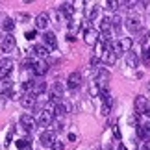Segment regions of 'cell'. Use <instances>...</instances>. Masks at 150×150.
<instances>
[{
  "mask_svg": "<svg viewBox=\"0 0 150 150\" xmlns=\"http://www.w3.org/2000/svg\"><path fill=\"white\" fill-rule=\"evenodd\" d=\"M95 83L98 85L100 93H106L109 89V72L106 69H98V72H96V78H95Z\"/></svg>",
  "mask_w": 150,
  "mask_h": 150,
  "instance_id": "cell-1",
  "label": "cell"
},
{
  "mask_svg": "<svg viewBox=\"0 0 150 150\" xmlns=\"http://www.w3.org/2000/svg\"><path fill=\"white\" fill-rule=\"evenodd\" d=\"M35 122H37L39 126H50L52 122H54V109H48V108L41 109V111L37 113Z\"/></svg>",
  "mask_w": 150,
  "mask_h": 150,
  "instance_id": "cell-2",
  "label": "cell"
},
{
  "mask_svg": "<svg viewBox=\"0 0 150 150\" xmlns=\"http://www.w3.org/2000/svg\"><path fill=\"white\" fill-rule=\"evenodd\" d=\"M141 26H143V22H141V17H137V15H130L128 19H126V28H128L130 32H141Z\"/></svg>",
  "mask_w": 150,
  "mask_h": 150,
  "instance_id": "cell-3",
  "label": "cell"
},
{
  "mask_svg": "<svg viewBox=\"0 0 150 150\" xmlns=\"http://www.w3.org/2000/svg\"><path fill=\"white\" fill-rule=\"evenodd\" d=\"M98 37H100V33H98V30H95V28H87L85 33H83V41L87 45H91V47H95V45L98 43Z\"/></svg>",
  "mask_w": 150,
  "mask_h": 150,
  "instance_id": "cell-4",
  "label": "cell"
},
{
  "mask_svg": "<svg viewBox=\"0 0 150 150\" xmlns=\"http://www.w3.org/2000/svg\"><path fill=\"white\" fill-rule=\"evenodd\" d=\"M17 47V39L11 35V33H8L4 39H2V43H0V48H2V52H13Z\"/></svg>",
  "mask_w": 150,
  "mask_h": 150,
  "instance_id": "cell-5",
  "label": "cell"
},
{
  "mask_svg": "<svg viewBox=\"0 0 150 150\" xmlns=\"http://www.w3.org/2000/svg\"><path fill=\"white\" fill-rule=\"evenodd\" d=\"M134 108H135V113L137 115H143L146 111V108H148V100H146V96H135V100H134Z\"/></svg>",
  "mask_w": 150,
  "mask_h": 150,
  "instance_id": "cell-6",
  "label": "cell"
},
{
  "mask_svg": "<svg viewBox=\"0 0 150 150\" xmlns=\"http://www.w3.org/2000/svg\"><path fill=\"white\" fill-rule=\"evenodd\" d=\"M21 126H22L26 132H33V130H35V126H37V122H35V119H33L32 115L24 113V115L21 117Z\"/></svg>",
  "mask_w": 150,
  "mask_h": 150,
  "instance_id": "cell-7",
  "label": "cell"
},
{
  "mask_svg": "<svg viewBox=\"0 0 150 150\" xmlns=\"http://www.w3.org/2000/svg\"><path fill=\"white\" fill-rule=\"evenodd\" d=\"M80 85H82V74H80L78 71L76 72H71L67 78V87L69 89H78Z\"/></svg>",
  "mask_w": 150,
  "mask_h": 150,
  "instance_id": "cell-8",
  "label": "cell"
},
{
  "mask_svg": "<svg viewBox=\"0 0 150 150\" xmlns=\"http://www.w3.org/2000/svg\"><path fill=\"white\" fill-rule=\"evenodd\" d=\"M11 71H13V61H11V59H4V61H0V80L9 78Z\"/></svg>",
  "mask_w": 150,
  "mask_h": 150,
  "instance_id": "cell-9",
  "label": "cell"
},
{
  "mask_svg": "<svg viewBox=\"0 0 150 150\" xmlns=\"http://www.w3.org/2000/svg\"><path fill=\"white\" fill-rule=\"evenodd\" d=\"M33 74L35 76H45V74L48 72V63L45 59H39V61H33Z\"/></svg>",
  "mask_w": 150,
  "mask_h": 150,
  "instance_id": "cell-10",
  "label": "cell"
},
{
  "mask_svg": "<svg viewBox=\"0 0 150 150\" xmlns=\"http://www.w3.org/2000/svg\"><path fill=\"white\" fill-rule=\"evenodd\" d=\"M137 137L143 139V143L150 141V122H143L137 126Z\"/></svg>",
  "mask_w": 150,
  "mask_h": 150,
  "instance_id": "cell-11",
  "label": "cell"
},
{
  "mask_svg": "<svg viewBox=\"0 0 150 150\" xmlns=\"http://www.w3.org/2000/svg\"><path fill=\"white\" fill-rule=\"evenodd\" d=\"M33 22H35V28H37V30H45V28L48 26V22H50V15L48 13H39Z\"/></svg>",
  "mask_w": 150,
  "mask_h": 150,
  "instance_id": "cell-12",
  "label": "cell"
},
{
  "mask_svg": "<svg viewBox=\"0 0 150 150\" xmlns=\"http://www.w3.org/2000/svg\"><path fill=\"white\" fill-rule=\"evenodd\" d=\"M21 104H22V108H26V109H33L35 104H37V96H33L32 93H26L21 98Z\"/></svg>",
  "mask_w": 150,
  "mask_h": 150,
  "instance_id": "cell-13",
  "label": "cell"
},
{
  "mask_svg": "<svg viewBox=\"0 0 150 150\" xmlns=\"http://www.w3.org/2000/svg\"><path fill=\"white\" fill-rule=\"evenodd\" d=\"M43 41H45V47L47 48H52L54 50L56 47H57V39H56V35L52 32H45L43 33Z\"/></svg>",
  "mask_w": 150,
  "mask_h": 150,
  "instance_id": "cell-14",
  "label": "cell"
},
{
  "mask_svg": "<svg viewBox=\"0 0 150 150\" xmlns=\"http://www.w3.org/2000/svg\"><path fill=\"white\" fill-rule=\"evenodd\" d=\"M45 91H47V83L41 82V80H33V87H32V95L33 96H41Z\"/></svg>",
  "mask_w": 150,
  "mask_h": 150,
  "instance_id": "cell-15",
  "label": "cell"
},
{
  "mask_svg": "<svg viewBox=\"0 0 150 150\" xmlns=\"http://www.w3.org/2000/svg\"><path fill=\"white\" fill-rule=\"evenodd\" d=\"M39 141H41V145H43V146H50L52 143L56 141V139H54V132H52V130L43 132V134H41V137H39Z\"/></svg>",
  "mask_w": 150,
  "mask_h": 150,
  "instance_id": "cell-16",
  "label": "cell"
},
{
  "mask_svg": "<svg viewBox=\"0 0 150 150\" xmlns=\"http://www.w3.org/2000/svg\"><path fill=\"white\" fill-rule=\"evenodd\" d=\"M59 13H61V15H65L67 19H71V17L74 15V4H72V2H65V4H61V6H59Z\"/></svg>",
  "mask_w": 150,
  "mask_h": 150,
  "instance_id": "cell-17",
  "label": "cell"
},
{
  "mask_svg": "<svg viewBox=\"0 0 150 150\" xmlns=\"http://www.w3.org/2000/svg\"><path fill=\"white\" fill-rule=\"evenodd\" d=\"M100 59L106 63V65H115V61H117V56L113 54V50H111V48H108V47H106V52H104V56L100 57Z\"/></svg>",
  "mask_w": 150,
  "mask_h": 150,
  "instance_id": "cell-18",
  "label": "cell"
},
{
  "mask_svg": "<svg viewBox=\"0 0 150 150\" xmlns=\"http://www.w3.org/2000/svg\"><path fill=\"white\" fill-rule=\"evenodd\" d=\"M11 87H13V83H11V80H9V78H6V80H0V95H4V96H9V93H11Z\"/></svg>",
  "mask_w": 150,
  "mask_h": 150,
  "instance_id": "cell-19",
  "label": "cell"
},
{
  "mask_svg": "<svg viewBox=\"0 0 150 150\" xmlns=\"http://www.w3.org/2000/svg\"><path fill=\"white\" fill-rule=\"evenodd\" d=\"M126 65L128 67H132V69H135L137 65H139V56L135 54V52H128V54H126Z\"/></svg>",
  "mask_w": 150,
  "mask_h": 150,
  "instance_id": "cell-20",
  "label": "cell"
},
{
  "mask_svg": "<svg viewBox=\"0 0 150 150\" xmlns=\"http://www.w3.org/2000/svg\"><path fill=\"white\" fill-rule=\"evenodd\" d=\"M69 109H71V106H69L67 102H57V104H54V115H65V113H69Z\"/></svg>",
  "mask_w": 150,
  "mask_h": 150,
  "instance_id": "cell-21",
  "label": "cell"
},
{
  "mask_svg": "<svg viewBox=\"0 0 150 150\" xmlns=\"http://www.w3.org/2000/svg\"><path fill=\"white\" fill-rule=\"evenodd\" d=\"M119 47H120V50H122V54L124 52L128 54V52L132 50V47H134V41H132V37H122L119 41Z\"/></svg>",
  "mask_w": 150,
  "mask_h": 150,
  "instance_id": "cell-22",
  "label": "cell"
},
{
  "mask_svg": "<svg viewBox=\"0 0 150 150\" xmlns=\"http://www.w3.org/2000/svg\"><path fill=\"white\" fill-rule=\"evenodd\" d=\"M98 33H109L111 32V21H109V17H104V19L100 21V24H98Z\"/></svg>",
  "mask_w": 150,
  "mask_h": 150,
  "instance_id": "cell-23",
  "label": "cell"
},
{
  "mask_svg": "<svg viewBox=\"0 0 150 150\" xmlns=\"http://www.w3.org/2000/svg\"><path fill=\"white\" fill-rule=\"evenodd\" d=\"M32 52H33V54H35L37 57H45V56H48V48L45 47V45H35Z\"/></svg>",
  "mask_w": 150,
  "mask_h": 150,
  "instance_id": "cell-24",
  "label": "cell"
},
{
  "mask_svg": "<svg viewBox=\"0 0 150 150\" xmlns=\"http://www.w3.org/2000/svg\"><path fill=\"white\" fill-rule=\"evenodd\" d=\"M13 28H15V21L6 17V19L2 21V30H4V32H8V33H11V32H13Z\"/></svg>",
  "mask_w": 150,
  "mask_h": 150,
  "instance_id": "cell-25",
  "label": "cell"
},
{
  "mask_svg": "<svg viewBox=\"0 0 150 150\" xmlns=\"http://www.w3.org/2000/svg\"><path fill=\"white\" fill-rule=\"evenodd\" d=\"M32 145V141L28 139V137H21V139H17V148L19 150H28Z\"/></svg>",
  "mask_w": 150,
  "mask_h": 150,
  "instance_id": "cell-26",
  "label": "cell"
},
{
  "mask_svg": "<svg viewBox=\"0 0 150 150\" xmlns=\"http://www.w3.org/2000/svg\"><path fill=\"white\" fill-rule=\"evenodd\" d=\"M98 11H100L98 6H91V8L87 9V13H85V17H87L89 21H95L96 17H98Z\"/></svg>",
  "mask_w": 150,
  "mask_h": 150,
  "instance_id": "cell-27",
  "label": "cell"
},
{
  "mask_svg": "<svg viewBox=\"0 0 150 150\" xmlns=\"http://www.w3.org/2000/svg\"><path fill=\"white\" fill-rule=\"evenodd\" d=\"M139 117H141V115H137L135 111L132 113V115H128V124H130V126H134V128H137V126L141 124V122H139Z\"/></svg>",
  "mask_w": 150,
  "mask_h": 150,
  "instance_id": "cell-28",
  "label": "cell"
},
{
  "mask_svg": "<svg viewBox=\"0 0 150 150\" xmlns=\"http://www.w3.org/2000/svg\"><path fill=\"white\" fill-rule=\"evenodd\" d=\"M109 21H111V30H113V28H119L120 22H122V19H120L119 15H113V19H109Z\"/></svg>",
  "mask_w": 150,
  "mask_h": 150,
  "instance_id": "cell-29",
  "label": "cell"
},
{
  "mask_svg": "<svg viewBox=\"0 0 150 150\" xmlns=\"http://www.w3.org/2000/svg\"><path fill=\"white\" fill-rule=\"evenodd\" d=\"M117 6H119V2H117V0H108V2H106V9H109V11H115V9H117Z\"/></svg>",
  "mask_w": 150,
  "mask_h": 150,
  "instance_id": "cell-30",
  "label": "cell"
},
{
  "mask_svg": "<svg viewBox=\"0 0 150 150\" xmlns=\"http://www.w3.org/2000/svg\"><path fill=\"white\" fill-rule=\"evenodd\" d=\"M89 91H91V96H100V89H98V85H96L95 82L91 83V89Z\"/></svg>",
  "mask_w": 150,
  "mask_h": 150,
  "instance_id": "cell-31",
  "label": "cell"
},
{
  "mask_svg": "<svg viewBox=\"0 0 150 150\" xmlns=\"http://www.w3.org/2000/svg\"><path fill=\"white\" fill-rule=\"evenodd\" d=\"M50 150H63V141H54L50 145Z\"/></svg>",
  "mask_w": 150,
  "mask_h": 150,
  "instance_id": "cell-32",
  "label": "cell"
},
{
  "mask_svg": "<svg viewBox=\"0 0 150 150\" xmlns=\"http://www.w3.org/2000/svg\"><path fill=\"white\" fill-rule=\"evenodd\" d=\"M22 69H24V71H28V69H33V61H32V59H24V61H22Z\"/></svg>",
  "mask_w": 150,
  "mask_h": 150,
  "instance_id": "cell-33",
  "label": "cell"
},
{
  "mask_svg": "<svg viewBox=\"0 0 150 150\" xmlns=\"http://www.w3.org/2000/svg\"><path fill=\"white\" fill-rule=\"evenodd\" d=\"M35 37H37V32H35V30H30V32H26V39H28V41H33Z\"/></svg>",
  "mask_w": 150,
  "mask_h": 150,
  "instance_id": "cell-34",
  "label": "cell"
},
{
  "mask_svg": "<svg viewBox=\"0 0 150 150\" xmlns=\"http://www.w3.org/2000/svg\"><path fill=\"white\" fill-rule=\"evenodd\" d=\"M91 67H96V65H98V63H100V57H96V56H93V57H91Z\"/></svg>",
  "mask_w": 150,
  "mask_h": 150,
  "instance_id": "cell-35",
  "label": "cell"
},
{
  "mask_svg": "<svg viewBox=\"0 0 150 150\" xmlns=\"http://www.w3.org/2000/svg\"><path fill=\"white\" fill-rule=\"evenodd\" d=\"M102 113L108 115V113H109V108H108V106H102Z\"/></svg>",
  "mask_w": 150,
  "mask_h": 150,
  "instance_id": "cell-36",
  "label": "cell"
},
{
  "mask_svg": "<svg viewBox=\"0 0 150 150\" xmlns=\"http://www.w3.org/2000/svg\"><path fill=\"white\" fill-rule=\"evenodd\" d=\"M117 150H128V148H126V145H124V143H120V145H119V148Z\"/></svg>",
  "mask_w": 150,
  "mask_h": 150,
  "instance_id": "cell-37",
  "label": "cell"
},
{
  "mask_svg": "<svg viewBox=\"0 0 150 150\" xmlns=\"http://www.w3.org/2000/svg\"><path fill=\"white\" fill-rule=\"evenodd\" d=\"M145 115H146V117L150 119V104H148V108H146V111H145Z\"/></svg>",
  "mask_w": 150,
  "mask_h": 150,
  "instance_id": "cell-38",
  "label": "cell"
},
{
  "mask_svg": "<svg viewBox=\"0 0 150 150\" xmlns=\"http://www.w3.org/2000/svg\"><path fill=\"white\" fill-rule=\"evenodd\" d=\"M146 54H148V57H150V48H148V50H146Z\"/></svg>",
  "mask_w": 150,
  "mask_h": 150,
  "instance_id": "cell-39",
  "label": "cell"
},
{
  "mask_svg": "<svg viewBox=\"0 0 150 150\" xmlns=\"http://www.w3.org/2000/svg\"><path fill=\"white\" fill-rule=\"evenodd\" d=\"M148 89H150V85H148Z\"/></svg>",
  "mask_w": 150,
  "mask_h": 150,
  "instance_id": "cell-40",
  "label": "cell"
}]
</instances>
